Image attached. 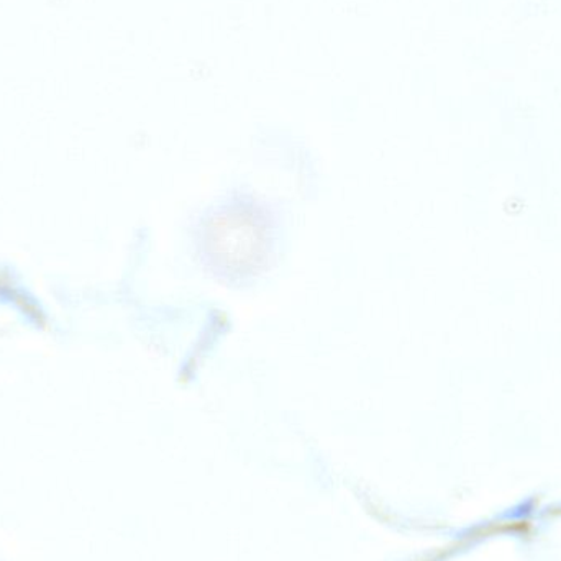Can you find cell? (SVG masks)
<instances>
[{"label": "cell", "instance_id": "6da1fadb", "mask_svg": "<svg viewBox=\"0 0 561 561\" xmlns=\"http://www.w3.org/2000/svg\"><path fill=\"white\" fill-rule=\"evenodd\" d=\"M278 233V216L266 201L233 193L201 217L194 245L201 265L213 278L242 287L272 268Z\"/></svg>", "mask_w": 561, "mask_h": 561}]
</instances>
